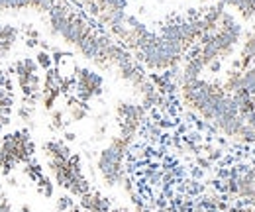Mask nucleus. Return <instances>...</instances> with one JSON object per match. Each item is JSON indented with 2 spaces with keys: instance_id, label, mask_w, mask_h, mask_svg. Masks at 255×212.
<instances>
[{
  "instance_id": "7",
  "label": "nucleus",
  "mask_w": 255,
  "mask_h": 212,
  "mask_svg": "<svg viewBox=\"0 0 255 212\" xmlns=\"http://www.w3.org/2000/svg\"><path fill=\"white\" fill-rule=\"evenodd\" d=\"M20 31L16 30L14 26L8 24H0V63L4 61V57H8V53L12 51L14 43L18 41Z\"/></svg>"
},
{
  "instance_id": "5",
  "label": "nucleus",
  "mask_w": 255,
  "mask_h": 212,
  "mask_svg": "<svg viewBox=\"0 0 255 212\" xmlns=\"http://www.w3.org/2000/svg\"><path fill=\"white\" fill-rule=\"evenodd\" d=\"M102 77L91 71V69H79L77 73V94L81 98V102H89L96 98L98 94H102Z\"/></svg>"
},
{
  "instance_id": "11",
  "label": "nucleus",
  "mask_w": 255,
  "mask_h": 212,
  "mask_svg": "<svg viewBox=\"0 0 255 212\" xmlns=\"http://www.w3.org/2000/svg\"><path fill=\"white\" fill-rule=\"evenodd\" d=\"M51 128H55V130H61L63 128V112L61 110H55L51 114Z\"/></svg>"
},
{
  "instance_id": "6",
  "label": "nucleus",
  "mask_w": 255,
  "mask_h": 212,
  "mask_svg": "<svg viewBox=\"0 0 255 212\" xmlns=\"http://www.w3.org/2000/svg\"><path fill=\"white\" fill-rule=\"evenodd\" d=\"M59 0H0V12H37L49 14Z\"/></svg>"
},
{
  "instance_id": "1",
  "label": "nucleus",
  "mask_w": 255,
  "mask_h": 212,
  "mask_svg": "<svg viewBox=\"0 0 255 212\" xmlns=\"http://www.w3.org/2000/svg\"><path fill=\"white\" fill-rule=\"evenodd\" d=\"M43 152L47 157V169L59 187L67 189L75 197H83L89 193V183L83 175L79 157L71 153L69 146L59 140H49L43 144Z\"/></svg>"
},
{
  "instance_id": "4",
  "label": "nucleus",
  "mask_w": 255,
  "mask_h": 212,
  "mask_svg": "<svg viewBox=\"0 0 255 212\" xmlns=\"http://www.w3.org/2000/svg\"><path fill=\"white\" fill-rule=\"evenodd\" d=\"M14 75L18 79V87L26 98V104L33 106L39 100L41 91V79H39V67L33 59H18L14 63Z\"/></svg>"
},
{
  "instance_id": "10",
  "label": "nucleus",
  "mask_w": 255,
  "mask_h": 212,
  "mask_svg": "<svg viewBox=\"0 0 255 212\" xmlns=\"http://www.w3.org/2000/svg\"><path fill=\"white\" fill-rule=\"evenodd\" d=\"M35 63H37L39 69H45V71L51 69V57H49V53H45V51H39V53H37Z\"/></svg>"
},
{
  "instance_id": "14",
  "label": "nucleus",
  "mask_w": 255,
  "mask_h": 212,
  "mask_svg": "<svg viewBox=\"0 0 255 212\" xmlns=\"http://www.w3.org/2000/svg\"><path fill=\"white\" fill-rule=\"evenodd\" d=\"M242 212H255V209H244Z\"/></svg>"
},
{
  "instance_id": "13",
  "label": "nucleus",
  "mask_w": 255,
  "mask_h": 212,
  "mask_svg": "<svg viewBox=\"0 0 255 212\" xmlns=\"http://www.w3.org/2000/svg\"><path fill=\"white\" fill-rule=\"evenodd\" d=\"M71 207H73V203H71V199H69V197H61V199L57 201V211L59 212L67 211V209H71Z\"/></svg>"
},
{
  "instance_id": "12",
  "label": "nucleus",
  "mask_w": 255,
  "mask_h": 212,
  "mask_svg": "<svg viewBox=\"0 0 255 212\" xmlns=\"http://www.w3.org/2000/svg\"><path fill=\"white\" fill-rule=\"evenodd\" d=\"M0 212H14L12 211V205L8 201V197L4 195V191L0 189Z\"/></svg>"
},
{
  "instance_id": "8",
  "label": "nucleus",
  "mask_w": 255,
  "mask_h": 212,
  "mask_svg": "<svg viewBox=\"0 0 255 212\" xmlns=\"http://www.w3.org/2000/svg\"><path fill=\"white\" fill-rule=\"evenodd\" d=\"M81 205H83L89 212H106L108 211L106 201H104L100 195H95V193H87V195H83V197H81Z\"/></svg>"
},
{
  "instance_id": "3",
  "label": "nucleus",
  "mask_w": 255,
  "mask_h": 212,
  "mask_svg": "<svg viewBox=\"0 0 255 212\" xmlns=\"http://www.w3.org/2000/svg\"><path fill=\"white\" fill-rule=\"evenodd\" d=\"M33 155V142L28 132L6 134L0 142V169L4 175L12 173L18 165L30 163Z\"/></svg>"
},
{
  "instance_id": "2",
  "label": "nucleus",
  "mask_w": 255,
  "mask_h": 212,
  "mask_svg": "<svg viewBox=\"0 0 255 212\" xmlns=\"http://www.w3.org/2000/svg\"><path fill=\"white\" fill-rule=\"evenodd\" d=\"M129 140L122 136H114L110 144L98 155V173L106 187H116L124 181V155L129 148Z\"/></svg>"
},
{
  "instance_id": "9",
  "label": "nucleus",
  "mask_w": 255,
  "mask_h": 212,
  "mask_svg": "<svg viewBox=\"0 0 255 212\" xmlns=\"http://www.w3.org/2000/svg\"><path fill=\"white\" fill-rule=\"evenodd\" d=\"M87 114H89V110H87V106L83 104V102H69V116H71V120L73 122H79L83 120V118H87Z\"/></svg>"
}]
</instances>
